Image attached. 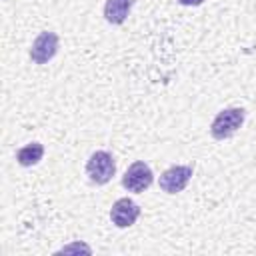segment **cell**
<instances>
[{"label": "cell", "instance_id": "obj_1", "mask_svg": "<svg viewBox=\"0 0 256 256\" xmlns=\"http://www.w3.org/2000/svg\"><path fill=\"white\" fill-rule=\"evenodd\" d=\"M244 124V108H224L216 114V118L210 124V134L216 140H226L238 132V128Z\"/></svg>", "mask_w": 256, "mask_h": 256}, {"label": "cell", "instance_id": "obj_2", "mask_svg": "<svg viewBox=\"0 0 256 256\" xmlns=\"http://www.w3.org/2000/svg\"><path fill=\"white\" fill-rule=\"evenodd\" d=\"M116 172V162L110 152L96 150L86 162V174L94 184H108Z\"/></svg>", "mask_w": 256, "mask_h": 256}, {"label": "cell", "instance_id": "obj_3", "mask_svg": "<svg viewBox=\"0 0 256 256\" xmlns=\"http://www.w3.org/2000/svg\"><path fill=\"white\" fill-rule=\"evenodd\" d=\"M152 182H154V174H152L150 166H148L146 162H142V160L130 164L128 170H126L124 176H122V186H124L128 192H136V194L148 190Z\"/></svg>", "mask_w": 256, "mask_h": 256}, {"label": "cell", "instance_id": "obj_4", "mask_svg": "<svg viewBox=\"0 0 256 256\" xmlns=\"http://www.w3.org/2000/svg\"><path fill=\"white\" fill-rule=\"evenodd\" d=\"M192 178V166H170L168 170L162 172L160 176V188L166 192V194H178L182 192L188 182Z\"/></svg>", "mask_w": 256, "mask_h": 256}, {"label": "cell", "instance_id": "obj_5", "mask_svg": "<svg viewBox=\"0 0 256 256\" xmlns=\"http://www.w3.org/2000/svg\"><path fill=\"white\" fill-rule=\"evenodd\" d=\"M56 52H58V34L46 30V32H40L32 42L30 58L36 64H46L56 56Z\"/></svg>", "mask_w": 256, "mask_h": 256}, {"label": "cell", "instance_id": "obj_6", "mask_svg": "<svg viewBox=\"0 0 256 256\" xmlns=\"http://www.w3.org/2000/svg\"><path fill=\"white\" fill-rule=\"evenodd\" d=\"M140 216V206L130 200V198H120L112 204V210H110V220L114 226L118 228H128L132 226Z\"/></svg>", "mask_w": 256, "mask_h": 256}, {"label": "cell", "instance_id": "obj_7", "mask_svg": "<svg viewBox=\"0 0 256 256\" xmlns=\"http://www.w3.org/2000/svg\"><path fill=\"white\" fill-rule=\"evenodd\" d=\"M134 6V0H106L104 4V18L110 24H122L130 10Z\"/></svg>", "mask_w": 256, "mask_h": 256}, {"label": "cell", "instance_id": "obj_8", "mask_svg": "<svg viewBox=\"0 0 256 256\" xmlns=\"http://www.w3.org/2000/svg\"><path fill=\"white\" fill-rule=\"evenodd\" d=\"M42 156H44V146L40 142H30V144L18 148V152H16V160L20 166H34L42 160Z\"/></svg>", "mask_w": 256, "mask_h": 256}, {"label": "cell", "instance_id": "obj_9", "mask_svg": "<svg viewBox=\"0 0 256 256\" xmlns=\"http://www.w3.org/2000/svg\"><path fill=\"white\" fill-rule=\"evenodd\" d=\"M182 6H200L204 0H178Z\"/></svg>", "mask_w": 256, "mask_h": 256}]
</instances>
